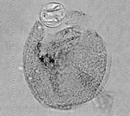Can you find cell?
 Segmentation results:
<instances>
[{
  "label": "cell",
  "mask_w": 130,
  "mask_h": 116,
  "mask_svg": "<svg viewBox=\"0 0 130 116\" xmlns=\"http://www.w3.org/2000/svg\"><path fill=\"white\" fill-rule=\"evenodd\" d=\"M64 10L60 4L53 3L46 5L41 14L43 22L51 27L58 26L61 23L64 18Z\"/></svg>",
  "instance_id": "6da1fadb"
}]
</instances>
